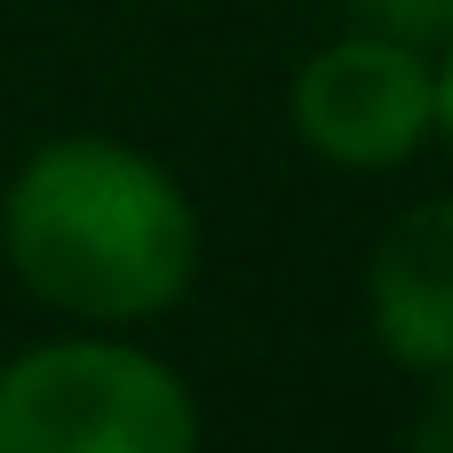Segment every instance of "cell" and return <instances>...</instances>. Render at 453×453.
Masks as SVG:
<instances>
[{
  "instance_id": "1",
  "label": "cell",
  "mask_w": 453,
  "mask_h": 453,
  "mask_svg": "<svg viewBox=\"0 0 453 453\" xmlns=\"http://www.w3.org/2000/svg\"><path fill=\"white\" fill-rule=\"evenodd\" d=\"M199 199L127 135H48L0 183V263L64 326H151L199 287Z\"/></svg>"
},
{
  "instance_id": "2",
  "label": "cell",
  "mask_w": 453,
  "mask_h": 453,
  "mask_svg": "<svg viewBox=\"0 0 453 453\" xmlns=\"http://www.w3.org/2000/svg\"><path fill=\"white\" fill-rule=\"evenodd\" d=\"M199 438L191 382L111 326L0 358V453H199Z\"/></svg>"
},
{
  "instance_id": "3",
  "label": "cell",
  "mask_w": 453,
  "mask_h": 453,
  "mask_svg": "<svg viewBox=\"0 0 453 453\" xmlns=\"http://www.w3.org/2000/svg\"><path fill=\"white\" fill-rule=\"evenodd\" d=\"M287 127L342 175H398L438 135V56L374 24L334 32L287 80Z\"/></svg>"
},
{
  "instance_id": "4",
  "label": "cell",
  "mask_w": 453,
  "mask_h": 453,
  "mask_svg": "<svg viewBox=\"0 0 453 453\" xmlns=\"http://www.w3.org/2000/svg\"><path fill=\"white\" fill-rule=\"evenodd\" d=\"M366 326L414 382L453 374V191L414 199L366 255Z\"/></svg>"
},
{
  "instance_id": "5",
  "label": "cell",
  "mask_w": 453,
  "mask_h": 453,
  "mask_svg": "<svg viewBox=\"0 0 453 453\" xmlns=\"http://www.w3.org/2000/svg\"><path fill=\"white\" fill-rule=\"evenodd\" d=\"M350 24H374L390 40H414L438 56L453 40V0H350Z\"/></svg>"
},
{
  "instance_id": "6",
  "label": "cell",
  "mask_w": 453,
  "mask_h": 453,
  "mask_svg": "<svg viewBox=\"0 0 453 453\" xmlns=\"http://www.w3.org/2000/svg\"><path fill=\"white\" fill-rule=\"evenodd\" d=\"M406 453H453V374L422 382V406L406 422Z\"/></svg>"
},
{
  "instance_id": "7",
  "label": "cell",
  "mask_w": 453,
  "mask_h": 453,
  "mask_svg": "<svg viewBox=\"0 0 453 453\" xmlns=\"http://www.w3.org/2000/svg\"><path fill=\"white\" fill-rule=\"evenodd\" d=\"M438 143L453 151V40L438 48Z\"/></svg>"
}]
</instances>
